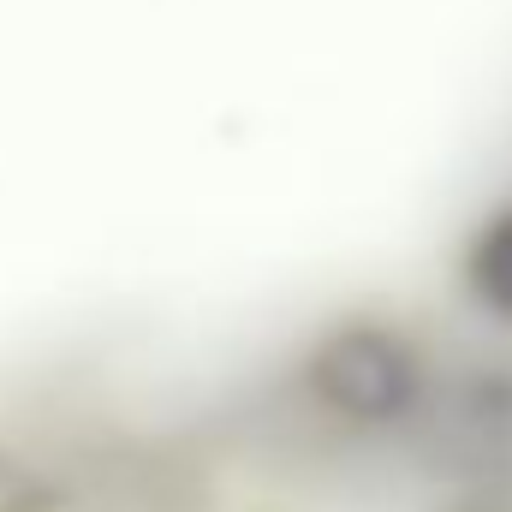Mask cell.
I'll list each match as a JSON object with an SVG mask.
<instances>
[{
	"instance_id": "obj_4",
	"label": "cell",
	"mask_w": 512,
	"mask_h": 512,
	"mask_svg": "<svg viewBox=\"0 0 512 512\" xmlns=\"http://www.w3.org/2000/svg\"><path fill=\"white\" fill-rule=\"evenodd\" d=\"M453 512H512L507 501H495V495H477V501H459Z\"/></svg>"
},
{
	"instance_id": "obj_3",
	"label": "cell",
	"mask_w": 512,
	"mask_h": 512,
	"mask_svg": "<svg viewBox=\"0 0 512 512\" xmlns=\"http://www.w3.org/2000/svg\"><path fill=\"white\" fill-rule=\"evenodd\" d=\"M48 507H60V489L42 483L30 465L0 459V512H48Z\"/></svg>"
},
{
	"instance_id": "obj_1",
	"label": "cell",
	"mask_w": 512,
	"mask_h": 512,
	"mask_svg": "<svg viewBox=\"0 0 512 512\" xmlns=\"http://www.w3.org/2000/svg\"><path fill=\"white\" fill-rule=\"evenodd\" d=\"M310 387L328 411H340L352 423H399L423 399V364L399 334L358 322L316 346Z\"/></svg>"
},
{
	"instance_id": "obj_2",
	"label": "cell",
	"mask_w": 512,
	"mask_h": 512,
	"mask_svg": "<svg viewBox=\"0 0 512 512\" xmlns=\"http://www.w3.org/2000/svg\"><path fill=\"white\" fill-rule=\"evenodd\" d=\"M465 280H471V292H477V304L489 316L512 322V209L477 233V245L465 256Z\"/></svg>"
}]
</instances>
